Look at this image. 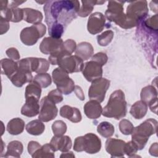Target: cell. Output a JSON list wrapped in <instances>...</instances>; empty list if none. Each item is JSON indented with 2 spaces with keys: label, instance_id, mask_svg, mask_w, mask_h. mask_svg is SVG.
Masks as SVG:
<instances>
[{
  "label": "cell",
  "instance_id": "30",
  "mask_svg": "<svg viewBox=\"0 0 158 158\" xmlns=\"http://www.w3.org/2000/svg\"><path fill=\"white\" fill-rule=\"evenodd\" d=\"M140 96L141 101L148 105L151 101L157 98V89L152 85L146 86L142 89Z\"/></svg>",
  "mask_w": 158,
  "mask_h": 158
},
{
  "label": "cell",
  "instance_id": "47",
  "mask_svg": "<svg viewBox=\"0 0 158 158\" xmlns=\"http://www.w3.org/2000/svg\"><path fill=\"white\" fill-rule=\"evenodd\" d=\"M0 28H1V35L6 33L9 28V21L1 17L0 19Z\"/></svg>",
  "mask_w": 158,
  "mask_h": 158
},
{
  "label": "cell",
  "instance_id": "39",
  "mask_svg": "<svg viewBox=\"0 0 158 158\" xmlns=\"http://www.w3.org/2000/svg\"><path fill=\"white\" fill-rule=\"evenodd\" d=\"M134 128L135 127L132 123L128 120L123 119L119 123V130L123 135H131L133 131Z\"/></svg>",
  "mask_w": 158,
  "mask_h": 158
},
{
  "label": "cell",
  "instance_id": "43",
  "mask_svg": "<svg viewBox=\"0 0 158 158\" xmlns=\"http://www.w3.org/2000/svg\"><path fill=\"white\" fill-rule=\"evenodd\" d=\"M144 24L146 27L151 30H154L157 32V14L154 15L151 18L147 19L144 22Z\"/></svg>",
  "mask_w": 158,
  "mask_h": 158
},
{
  "label": "cell",
  "instance_id": "22",
  "mask_svg": "<svg viewBox=\"0 0 158 158\" xmlns=\"http://www.w3.org/2000/svg\"><path fill=\"white\" fill-rule=\"evenodd\" d=\"M1 17L9 22H19L23 20V10L20 8H9L0 10Z\"/></svg>",
  "mask_w": 158,
  "mask_h": 158
},
{
  "label": "cell",
  "instance_id": "26",
  "mask_svg": "<svg viewBox=\"0 0 158 158\" xmlns=\"http://www.w3.org/2000/svg\"><path fill=\"white\" fill-rule=\"evenodd\" d=\"M148 105L144 101L140 100L135 102L131 107L130 113L136 119H141L146 114Z\"/></svg>",
  "mask_w": 158,
  "mask_h": 158
},
{
  "label": "cell",
  "instance_id": "29",
  "mask_svg": "<svg viewBox=\"0 0 158 158\" xmlns=\"http://www.w3.org/2000/svg\"><path fill=\"white\" fill-rule=\"evenodd\" d=\"M26 131L31 135L38 136L41 135L44 130L45 125L40 120H33L28 122L25 127Z\"/></svg>",
  "mask_w": 158,
  "mask_h": 158
},
{
  "label": "cell",
  "instance_id": "48",
  "mask_svg": "<svg viewBox=\"0 0 158 158\" xmlns=\"http://www.w3.org/2000/svg\"><path fill=\"white\" fill-rule=\"evenodd\" d=\"M74 91L77 95V96L81 101H83L85 99V95L83 94V90L79 86L76 85L75 86V89H74Z\"/></svg>",
  "mask_w": 158,
  "mask_h": 158
},
{
  "label": "cell",
  "instance_id": "10",
  "mask_svg": "<svg viewBox=\"0 0 158 158\" xmlns=\"http://www.w3.org/2000/svg\"><path fill=\"white\" fill-rule=\"evenodd\" d=\"M124 2L110 1L108 2L107 9L105 12L106 18L109 21L115 22L117 25L120 26L124 22L125 14L123 12Z\"/></svg>",
  "mask_w": 158,
  "mask_h": 158
},
{
  "label": "cell",
  "instance_id": "34",
  "mask_svg": "<svg viewBox=\"0 0 158 158\" xmlns=\"http://www.w3.org/2000/svg\"><path fill=\"white\" fill-rule=\"evenodd\" d=\"M82 6L80 7L77 15L81 17H87L93 11L94 5H98V1H81Z\"/></svg>",
  "mask_w": 158,
  "mask_h": 158
},
{
  "label": "cell",
  "instance_id": "51",
  "mask_svg": "<svg viewBox=\"0 0 158 158\" xmlns=\"http://www.w3.org/2000/svg\"><path fill=\"white\" fill-rule=\"evenodd\" d=\"M60 157H75V155L73 154L72 152L70 151H67V152H63L60 156Z\"/></svg>",
  "mask_w": 158,
  "mask_h": 158
},
{
  "label": "cell",
  "instance_id": "33",
  "mask_svg": "<svg viewBox=\"0 0 158 158\" xmlns=\"http://www.w3.org/2000/svg\"><path fill=\"white\" fill-rule=\"evenodd\" d=\"M97 131L100 135L106 138L111 137L115 131L114 127L108 122H102L97 127Z\"/></svg>",
  "mask_w": 158,
  "mask_h": 158
},
{
  "label": "cell",
  "instance_id": "3",
  "mask_svg": "<svg viewBox=\"0 0 158 158\" xmlns=\"http://www.w3.org/2000/svg\"><path fill=\"white\" fill-rule=\"evenodd\" d=\"M49 62L52 65H58L68 73L83 70V60L76 55H72L64 50L49 56Z\"/></svg>",
  "mask_w": 158,
  "mask_h": 158
},
{
  "label": "cell",
  "instance_id": "19",
  "mask_svg": "<svg viewBox=\"0 0 158 158\" xmlns=\"http://www.w3.org/2000/svg\"><path fill=\"white\" fill-rule=\"evenodd\" d=\"M12 84L17 87H22L26 83L33 81V76L31 72L19 67L17 72L10 78Z\"/></svg>",
  "mask_w": 158,
  "mask_h": 158
},
{
  "label": "cell",
  "instance_id": "49",
  "mask_svg": "<svg viewBox=\"0 0 158 158\" xmlns=\"http://www.w3.org/2000/svg\"><path fill=\"white\" fill-rule=\"evenodd\" d=\"M157 143H154L152 144L149 150V152L151 155L157 156V152H158V148H157Z\"/></svg>",
  "mask_w": 158,
  "mask_h": 158
},
{
  "label": "cell",
  "instance_id": "41",
  "mask_svg": "<svg viewBox=\"0 0 158 158\" xmlns=\"http://www.w3.org/2000/svg\"><path fill=\"white\" fill-rule=\"evenodd\" d=\"M138 151L137 146L133 141H130L125 143V154L129 157H135V155Z\"/></svg>",
  "mask_w": 158,
  "mask_h": 158
},
{
  "label": "cell",
  "instance_id": "1",
  "mask_svg": "<svg viewBox=\"0 0 158 158\" xmlns=\"http://www.w3.org/2000/svg\"><path fill=\"white\" fill-rule=\"evenodd\" d=\"M80 7L78 1H48L44 6L46 23L48 27L56 23L65 27L77 18Z\"/></svg>",
  "mask_w": 158,
  "mask_h": 158
},
{
  "label": "cell",
  "instance_id": "36",
  "mask_svg": "<svg viewBox=\"0 0 158 158\" xmlns=\"http://www.w3.org/2000/svg\"><path fill=\"white\" fill-rule=\"evenodd\" d=\"M114 37V32L112 30H106L101 35H98V43L101 46H106L112 41Z\"/></svg>",
  "mask_w": 158,
  "mask_h": 158
},
{
  "label": "cell",
  "instance_id": "23",
  "mask_svg": "<svg viewBox=\"0 0 158 158\" xmlns=\"http://www.w3.org/2000/svg\"><path fill=\"white\" fill-rule=\"evenodd\" d=\"M94 49L93 46L88 42H81L77 46L75 55L83 60H86L93 56Z\"/></svg>",
  "mask_w": 158,
  "mask_h": 158
},
{
  "label": "cell",
  "instance_id": "46",
  "mask_svg": "<svg viewBox=\"0 0 158 158\" xmlns=\"http://www.w3.org/2000/svg\"><path fill=\"white\" fill-rule=\"evenodd\" d=\"M41 145L39 143L35 141H31L28 144V151L29 154L32 156L39 148H41Z\"/></svg>",
  "mask_w": 158,
  "mask_h": 158
},
{
  "label": "cell",
  "instance_id": "13",
  "mask_svg": "<svg viewBox=\"0 0 158 158\" xmlns=\"http://www.w3.org/2000/svg\"><path fill=\"white\" fill-rule=\"evenodd\" d=\"M82 73L87 81L92 82L100 78L102 75V65L94 60H90L84 64Z\"/></svg>",
  "mask_w": 158,
  "mask_h": 158
},
{
  "label": "cell",
  "instance_id": "28",
  "mask_svg": "<svg viewBox=\"0 0 158 158\" xmlns=\"http://www.w3.org/2000/svg\"><path fill=\"white\" fill-rule=\"evenodd\" d=\"M25 128L24 121L20 118L11 119L7 125V131L12 135H17L23 131Z\"/></svg>",
  "mask_w": 158,
  "mask_h": 158
},
{
  "label": "cell",
  "instance_id": "18",
  "mask_svg": "<svg viewBox=\"0 0 158 158\" xmlns=\"http://www.w3.org/2000/svg\"><path fill=\"white\" fill-rule=\"evenodd\" d=\"M50 144L52 145L54 150L60 151L62 152L69 151L72 148V140L71 138L65 135L62 136H54L51 141Z\"/></svg>",
  "mask_w": 158,
  "mask_h": 158
},
{
  "label": "cell",
  "instance_id": "8",
  "mask_svg": "<svg viewBox=\"0 0 158 158\" xmlns=\"http://www.w3.org/2000/svg\"><path fill=\"white\" fill-rule=\"evenodd\" d=\"M148 14L146 1H135L130 2L127 8L126 15L134 24L137 25Z\"/></svg>",
  "mask_w": 158,
  "mask_h": 158
},
{
  "label": "cell",
  "instance_id": "40",
  "mask_svg": "<svg viewBox=\"0 0 158 158\" xmlns=\"http://www.w3.org/2000/svg\"><path fill=\"white\" fill-rule=\"evenodd\" d=\"M48 97L55 104L62 102L64 99L62 93L57 88L49 91L48 94Z\"/></svg>",
  "mask_w": 158,
  "mask_h": 158
},
{
  "label": "cell",
  "instance_id": "27",
  "mask_svg": "<svg viewBox=\"0 0 158 158\" xmlns=\"http://www.w3.org/2000/svg\"><path fill=\"white\" fill-rule=\"evenodd\" d=\"M23 146L19 141H12L10 142L7 146V151L4 154L5 157H20L23 152Z\"/></svg>",
  "mask_w": 158,
  "mask_h": 158
},
{
  "label": "cell",
  "instance_id": "42",
  "mask_svg": "<svg viewBox=\"0 0 158 158\" xmlns=\"http://www.w3.org/2000/svg\"><path fill=\"white\" fill-rule=\"evenodd\" d=\"M76 42L72 39H68L63 43V50L70 54H72L76 50Z\"/></svg>",
  "mask_w": 158,
  "mask_h": 158
},
{
  "label": "cell",
  "instance_id": "45",
  "mask_svg": "<svg viewBox=\"0 0 158 158\" xmlns=\"http://www.w3.org/2000/svg\"><path fill=\"white\" fill-rule=\"evenodd\" d=\"M6 53L10 59L14 60H18L20 59V56L19 52L18 50L15 48H10L7 49L6 51Z\"/></svg>",
  "mask_w": 158,
  "mask_h": 158
},
{
  "label": "cell",
  "instance_id": "2",
  "mask_svg": "<svg viewBox=\"0 0 158 158\" xmlns=\"http://www.w3.org/2000/svg\"><path fill=\"white\" fill-rule=\"evenodd\" d=\"M127 112V102L124 93L121 89H117L110 94L107 105L102 109V114L108 118L119 120L126 115Z\"/></svg>",
  "mask_w": 158,
  "mask_h": 158
},
{
  "label": "cell",
  "instance_id": "44",
  "mask_svg": "<svg viewBox=\"0 0 158 158\" xmlns=\"http://www.w3.org/2000/svg\"><path fill=\"white\" fill-rule=\"evenodd\" d=\"M107 59H108V57H107V56L106 55V54L102 52H98L96 54H94L91 57L92 60H94V61L98 62L102 66L104 65L107 63Z\"/></svg>",
  "mask_w": 158,
  "mask_h": 158
},
{
  "label": "cell",
  "instance_id": "24",
  "mask_svg": "<svg viewBox=\"0 0 158 158\" xmlns=\"http://www.w3.org/2000/svg\"><path fill=\"white\" fill-rule=\"evenodd\" d=\"M23 20L28 23L33 25L38 24L41 22L43 16L42 13L36 10L31 8H23Z\"/></svg>",
  "mask_w": 158,
  "mask_h": 158
},
{
  "label": "cell",
  "instance_id": "35",
  "mask_svg": "<svg viewBox=\"0 0 158 158\" xmlns=\"http://www.w3.org/2000/svg\"><path fill=\"white\" fill-rule=\"evenodd\" d=\"M33 80L36 81L41 88H47L51 85L52 82L51 77L48 73H38L35 76Z\"/></svg>",
  "mask_w": 158,
  "mask_h": 158
},
{
  "label": "cell",
  "instance_id": "21",
  "mask_svg": "<svg viewBox=\"0 0 158 158\" xmlns=\"http://www.w3.org/2000/svg\"><path fill=\"white\" fill-rule=\"evenodd\" d=\"M60 115L73 123H78L81 120L82 117L80 110L74 107L65 105L60 109Z\"/></svg>",
  "mask_w": 158,
  "mask_h": 158
},
{
  "label": "cell",
  "instance_id": "6",
  "mask_svg": "<svg viewBox=\"0 0 158 158\" xmlns=\"http://www.w3.org/2000/svg\"><path fill=\"white\" fill-rule=\"evenodd\" d=\"M54 83L57 88L64 94L67 95L72 93L75 89V83L70 78L64 70L60 67L56 68L52 73Z\"/></svg>",
  "mask_w": 158,
  "mask_h": 158
},
{
  "label": "cell",
  "instance_id": "14",
  "mask_svg": "<svg viewBox=\"0 0 158 158\" xmlns=\"http://www.w3.org/2000/svg\"><path fill=\"white\" fill-rule=\"evenodd\" d=\"M106 23L105 16L99 12H96L90 15L88 23V31L92 35L100 33L104 29Z\"/></svg>",
  "mask_w": 158,
  "mask_h": 158
},
{
  "label": "cell",
  "instance_id": "37",
  "mask_svg": "<svg viewBox=\"0 0 158 158\" xmlns=\"http://www.w3.org/2000/svg\"><path fill=\"white\" fill-rule=\"evenodd\" d=\"M64 31V27L59 23H54L48 27V33L50 36L59 39L62 36Z\"/></svg>",
  "mask_w": 158,
  "mask_h": 158
},
{
  "label": "cell",
  "instance_id": "12",
  "mask_svg": "<svg viewBox=\"0 0 158 158\" xmlns=\"http://www.w3.org/2000/svg\"><path fill=\"white\" fill-rule=\"evenodd\" d=\"M64 41L61 38L57 39L51 36L44 38L40 45V51L44 54L52 55L63 50Z\"/></svg>",
  "mask_w": 158,
  "mask_h": 158
},
{
  "label": "cell",
  "instance_id": "17",
  "mask_svg": "<svg viewBox=\"0 0 158 158\" xmlns=\"http://www.w3.org/2000/svg\"><path fill=\"white\" fill-rule=\"evenodd\" d=\"M38 99L34 98H25V102L21 109V114L28 117L37 115L40 112V103Z\"/></svg>",
  "mask_w": 158,
  "mask_h": 158
},
{
  "label": "cell",
  "instance_id": "15",
  "mask_svg": "<svg viewBox=\"0 0 158 158\" xmlns=\"http://www.w3.org/2000/svg\"><path fill=\"white\" fill-rule=\"evenodd\" d=\"M125 142L122 139L109 138L106 141L105 148L111 157H123L125 156Z\"/></svg>",
  "mask_w": 158,
  "mask_h": 158
},
{
  "label": "cell",
  "instance_id": "20",
  "mask_svg": "<svg viewBox=\"0 0 158 158\" xmlns=\"http://www.w3.org/2000/svg\"><path fill=\"white\" fill-rule=\"evenodd\" d=\"M84 112L88 118L90 119H96L102 114V108L100 102L91 99L85 104Z\"/></svg>",
  "mask_w": 158,
  "mask_h": 158
},
{
  "label": "cell",
  "instance_id": "5",
  "mask_svg": "<svg viewBox=\"0 0 158 158\" xmlns=\"http://www.w3.org/2000/svg\"><path fill=\"white\" fill-rule=\"evenodd\" d=\"M101 148V141L99 137L92 133L75 138L73 149L77 152L85 151L88 154H96Z\"/></svg>",
  "mask_w": 158,
  "mask_h": 158
},
{
  "label": "cell",
  "instance_id": "7",
  "mask_svg": "<svg viewBox=\"0 0 158 158\" xmlns=\"http://www.w3.org/2000/svg\"><path fill=\"white\" fill-rule=\"evenodd\" d=\"M46 32V26L40 23L24 28L20 32V38L24 44L32 46L36 43L38 39L43 37Z\"/></svg>",
  "mask_w": 158,
  "mask_h": 158
},
{
  "label": "cell",
  "instance_id": "25",
  "mask_svg": "<svg viewBox=\"0 0 158 158\" xmlns=\"http://www.w3.org/2000/svg\"><path fill=\"white\" fill-rule=\"evenodd\" d=\"M1 66L2 69V73L6 75L9 78L14 75L19 69L18 62L6 58L1 59Z\"/></svg>",
  "mask_w": 158,
  "mask_h": 158
},
{
  "label": "cell",
  "instance_id": "50",
  "mask_svg": "<svg viewBox=\"0 0 158 158\" xmlns=\"http://www.w3.org/2000/svg\"><path fill=\"white\" fill-rule=\"evenodd\" d=\"M157 98L152 100L149 103V107L151 110L157 114Z\"/></svg>",
  "mask_w": 158,
  "mask_h": 158
},
{
  "label": "cell",
  "instance_id": "11",
  "mask_svg": "<svg viewBox=\"0 0 158 158\" xmlns=\"http://www.w3.org/2000/svg\"><path fill=\"white\" fill-rule=\"evenodd\" d=\"M58 109L56 104L48 97H43L40 102L38 118L42 122H47L53 120L57 115Z\"/></svg>",
  "mask_w": 158,
  "mask_h": 158
},
{
  "label": "cell",
  "instance_id": "31",
  "mask_svg": "<svg viewBox=\"0 0 158 158\" xmlns=\"http://www.w3.org/2000/svg\"><path fill=\"white\" fill-rule=\"evenodd\" d=\"M55 150L50 143L45 144L41 146L32 156L31 157L33 158L37 157H51L54 158L55 157L54 152Z\"/></svg>",
  "mask_w": 158,
  "mask_h": 158
},
{
  "label": "cell",
  "instance_id": "16",
  "mask_svg": "<svg viewBox=\"0 0 158 158\" xmlns=\"http://www.w3.org/2000/svg\"><path fill=\"white\" fill-rule=\"evenodd\" d=\"M27 62L29 69L31 72L36 73H46L49 68L50 63L43 58L38 57H27Z\"/></svg>",
  "mask_w": 158,
  "mask_h": 158
},
{
  "label": "cell",
  "instance_id": "38",
  "mask_svg": "<svg viewBox=\"0 0 158 158\" xmlns=\"http://www.w3.org/2000/svg\"><path fill=\"white\" fill-rule=\"evenodd\" d=\"M67 125L62 120H56L52 125V130L55 136H62L67 131Z\"/></svg>",
  "mask_w": 158,
  "mask_h": 158
},
{
  "label": "cell",
  "instance_id": "4",
  "mask_svg": "<svg viewBox=\"0 0 158 158\" xmlns=\"http://www.w3.org/2000/svg\"><path fill=\"white\" fill-rule=\"evenodd\" d=\"M157 127V121L154 118H149L134 128L131 133V141L136 144L138 150L143 149L149 136L156 133Z\"/></svg>",
  "mask_w": 158,
  "mask_h": 158
},
{
  "label": "cell",
  "instance_id": "32",
  "mask_svg": "<svg viewBox=\"0 0 158 158\" xmlns=\"http://www.w3.org/2000/svg\"><path fill=\"white\" fill-rule=\"evenodd\" d=\"M41 94V87L35 81H32L26 86L25 96L27 98H34L40 100Z\"/></svg>",
  "mask_w": 158,
  "mask_h": 158
},
{
  "label": "cell",
  "instance_id": "9",
  "mask_svg": "<svg viewBox=\"0 0 158 158\" xmlns=\"http://www.w3.org/2000/svg\"><path fill=\"white\" fill-rule=\"evenodd\" d=\"M110 86V81L105 78H100L91 82L88 90V96L92 100L102 102Z\"/></svg>",
  "mask_w": 158,
  "mask_h": 158
}]
</instances>
